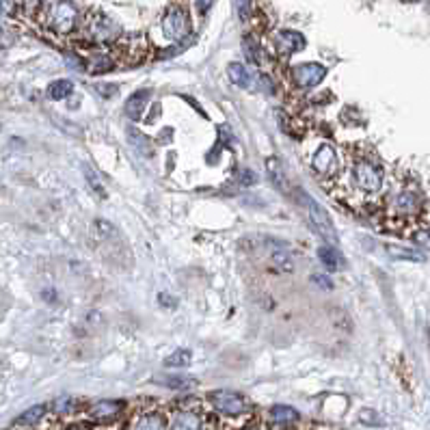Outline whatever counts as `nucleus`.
Here are the masks:
<instances>
[{"instance_id":"1","label":"nucleus","mask_w":430,"mask_h":430,"mask_svg":"<svg viewBox=\"0 0 430 430\" xmlns=\"http://www.w3.org/2000/svg\"><path fill=\"white\" fill-rule=\"evenodd\" d=\"M39 22L57 35H70L78 27V9L70 0H41Z\"/></svg>"},{"instance_id":"2","label":"nucleus","mask_w":430,"mask_h":430,"mask_svg":"<svg viewBox=\"0 0 430 430\" xmlns=\"http://www.w3.org/2000/svg\"><path fill=\"white\" fill-rule=\"evenodd\" d=\"M84 33L89 41L98 43V46H108V43L117 41L119 37V24L115 20H110L102 11H91L84 20Z\"/></svg>"},{"instance_id":"3","label":"nucleus","mask_w":430,"mask_h":430,"mask_svg":"<svg viewBox=\"0 0 430 430\" xmlns=\"http://www.w3.org/2000/svg\"><path fill=\"white\" fill-rule=\"evenodd\" d=\"M301 203H303L307 221H309V225L313 228V232L318 234L320 238H325L327 244H335V242H337V232H335V228H333V223H331L327 210H325L311 195H307V193H301Z\"/></svg>"},{"instance_id":"4","label":"nucleus","mask_w":430,"mask_h":430,"mask_svg":"<svg viewBox=\"0 0 430 430\" xmlns=\"http://www.w3.org/2000/svg\"><path fill=\"white\" fill-rule=\"evenodd\" d=\"M383 179H385L383 167L370 161V158H361V161L353 165V182L361 193H368V195L378 193L383 188Z\"/></svg>"},{"instance_id":"5","label":"nucleus","mask_w":430,"mask_h":430,"mask_svg":"<svg viewBox=\"0 0 430 430\" xmlns=\"http://www.w3.org/2000/svg\"><path fill=\"white\" fill-rule=\"evenodd\" d=\"M161 29H163L165 39H169V41H179V39H184V37L191 33V17H188L186 9H184L182 5H173V7H169L167 13L163 15Z\"/></svg>"},{"instance_id":"6","label":"nucleus","mask_w":430,"mask_h":430,"mask_svg":"<svg viewBox=\"0 0 430 430\" xmlns=\"http://www.w3.org/2000/svg\"><path fill=\"white\" fill-rule=\"evenodd\" d=\"M210 402L214 406V411L225 415V417H240L249 411V402L242 394L238 392H232V390H218V392H212L210 396Z\"/></svg>"},{"instance_id":"7","label":"nucleus","mask_w":430,"mask_h":430,"mask_svg":"<svg viewBox=\"0 0 430 430\" xmlns=\"http://www.w3.org/2000/svg\"><path fill=\"white\" fill-rule=\"evenodd\" d=\"M327 76V70L320 63H299L290 67V80L299 89H313L320 84L322 78Z\"/></svg>"},{"instance_id":"8","label":"nucleus","mask_w":430,"mask_h":430,"mask_svg":"<svg viewBox=\"0 0 430 430\" xmlns=\"http://www.w3.org/2000/svg\"><path fill=\"white\" fill-rule=\"evenodd\" d=\"M311 169L322 175V177H333L339 171V158L333 145H320L311 156Z\"/></svg>"},{"instance_id":"9","label":"nucleus","mask_w":430,"mask_h":430,"mask_svg":"<svg viewBox=\"0 0 430 430\" xmlns=\"http://www.w3.org/2000/svg\"><path fill=\"white\" fill-rule=\"evenodd\" d=\"M305 48V37L297 31H279L273 35V50L281 57H292Z\"/></svg>"},{"instance_id":"10","label":"nucleus","mask_w":430,"mask_h":430,"mask_svg":"<svg viewBox=\"0 0 430 430\" xmlns=\"http://www.w3.org/2000/svg\"><path fill=\"white\" fill-rule=\"evenodd\" d=\"M128 430H169V422L161 411H143L132 417Z\"/></svg>"},{"instance_id":"11","label":"nucleus","mask_w":430,"mask_h":430,"mask_svg":"<svg viewBox=\"0 0 430 430\" xmlns=\"http://www.w3.org/2000/svg\"><path fill=\"white\" fill-rule=\"evenodd\" d=\"M392 208L398 216H413L422 210V197L415 191H402L394 197Z\"/></svg>"},{"instance_id":"12","label":"nucleus","mask_w":430,"mask_h":430,"mask_svg":"<svg viewBox=\"0 0 430 430\" xmlns=\"http://www.w3.org/2000/svg\"><path fill=\"white\" fill-rule=\"evenodd\" d=\"M203 420L201 413L195 409H179L173 413L169 422V430H201Z\"/></svg>"},{"instance_id":"13","label":"nucleus","mask_w":430,"mask_h":430,"mask_svg":"<svg viewBox=\"0 0 430 430\" xmlns=\"http://www.w3.org/2000/svg\"><path fill=\"white\" fill-rule=\"evenodd\" d=\"M121 411H124V402L100 400L89 409V417L96 420V422H108V420H115Z\"/></svg>"},{"instance_id":"14","label":"nucleus","mask_w":430,"mask_h":430,"mask_svg":"<svg viewBox=\"0 0 430 430\" xmlns=\"http://www.w3.org/2000/svg\"><path fill=\"white\" fill-rule=\"evenodd\" d=\"M149 98H151L149 89H141V91L132 94L128 98V102H126V115L130 119H141L145 108H147V104H149Z\"/></svg>"},{"instance_id":"15","label":"nucleus","mask_w":430,"mask_h":430,"mask_svg":"<svg viewBox=\"0 0 430 430\" xmlns=\"http://www.w3.org/2000/svg\"><path fill=\"white\" fill-rule=\"evenodd\" d=\"M268 417H270V422H273L275 426H281V428H288V426L297 424L301 420L299 411L292 409V406H286V404L273 406V409L268 411Z\"/></svg>"},{"instance_id":"16","label":"nucleus","mask_w":430,"mask_h":430,"mask_svg":"<svg viewBox=\"0 0 430 430\" xmlns=\"http://www.w3.org/2000/svg\"><path fill=\"white\" fill-rule=\"evenodd\" d=\"M266 173H268L270 184L281 193H288V175L283 171V165H281L279 158H268L266 161Z\"/></svg>"},{"instance_id":"17","label":"nucleus","mask_w":430,"mask_h":430,"mask_svg":"<svg viewBox=\"0 0 430 430\" xmlns=\"http://www.w3.org/2000/svg\"><path fill=\"white\" fill-rule=\"evenodd\" d=\"M128 143L132 145V149L137 151L143 158H151L154 156V143L149 141L147 134H143L137 128H128Z\"/></svg>"},{"instance_id":"18","label":"nucleus","mask_w":430,"mask_h":430,"mask_svg":"<svg viewBox=\"0 0 430 430\" xmlns=\"http://www.w3.org/2000/svg\"><path fill=\"white\" fill-rule=\"evenodd\" d=\"M228 74H230V80L242 89H255V82L251 78V74H249V70L242 65V63H230L228 67Z\"/></svg>"},{"instance_id":"19","label":"nucleus","mask_w":430,"mask_h":430,"mask_svg":"<svg viewBox=\"0 0 430 430\" xmlns=\"http://www.w3.org/2000/svg\"><path fill=\"white\" fill-rule=\"evenodd\" d=\"M318 260L322 262V266L327 270H337L339 266H342V255L335 251L333 244H322L318 249Z\"/></svg>"},{"instance_id":"20","label":"nucleus","mask_w":430,"mask_h":430,"mask_svg":"<svg viewBox=\"0 0 430 430\" xmlns=\"http://www.w3.org/2000/svg\"><path fill=\"white\" fill-rule=\"evenodd\" d=\"M72 91H74V82L61 78V80L50 82V87H48V98H50V100H65V98L72 96Z\"/></svg>"},{"instance_id":"21","label":"nucleus","mask_w":430,"mask_h":430,"mask_svg":"<svg viewBox=\"0 0 430 430\" xmlns=\"http://www.w3.org/2000/svg\"><path fill=\"white\" fill-rule=\"evenodd\" d=\"M46 415V406L39 404V406H33V409H29L27 413H22L15 422V426H22V428H33L35 424L41 422V417Z\"/></svg>"},{"instance_id":"22","label":"nucleus","mask_w":430,"mask_h":430,"mask_svg":"<svg viewBox=\"0 0 430 430\" xmlns=\"http://www.w3.org/2000/svg\"><path fill=\"white\" fill-rule=\"evenodd\" d=\"M82 173H84V177H87V182H89V188H91L96 195H100V197H106V191H104V184H102V177L91 169V165H82Z\"/></svg>"},{"instance_id":"23","label":"nucleus","mask_w":430,"mask_h":430,"mask_svg":"<svg viewBox=\"0 0 430 430\" xmlns=\"http://www.w3.org/2000/svg\"><path fill=\"white\" fill-rule=\"evenodd\" d=\"M89 63H91L89 67H91L94 74H104V72H110L112 67H115V59H110V57H106V54H102V52L96 54Z\"/></svg>"},{"instance_id":"24","label":"nucleus","mask_w":430,"mask_h":430,"mask_svg":"<svg viewBox=\"0 0 430 430\" xmlns=\"http://www.w3.org/2000/svg\"><path fill=\"white\" fill-rule=\"evenodd\" d=\"M188 364H191V350H184V348L175 350L173 355H169V357L165 359V366H167V368H184V366H188Z\"/></svg>"},{"instance_id":"25","label":"nucleus","mask_w":430,"mask_h":430,"mask_svg":"<svg viewBox=\"0 0 430 430\" xmlns=\"http://www.w3.org/2000/svg\"><path fill=\"white\" fill-rule=\"evenodd\" d=\"M270 262H273V266H275L277 270H281V273H292V270H294V262H292L290 253H286V251H277V253H273Z\"/></svg>"},{"instance_id":"26","label":"nucleus","mask_w":430,"mask_h":430,"mask_svg":"<svg viewBox=\"0 0 430 430\" xmlns=\"http://www.w3.org/2000/svg\"><path fill=\"white\" fill-rule=\"evenodd\" d=\"M242 46H244V54H246V59H249V61H253L255 65H260L262 57H260V46L255 43V39H253V37H244Z\"/></svg>"},{"instance_id":"27","label":"nucleus","mask_w":430,"mask_h":430,"mask_svg":"<svg viewBox=\"0 0 430 430\" xmlns=\"http://www.w3.org/2000/svg\"><path fill=\"white\" fill-rule=\"evenodd\" d=\"M72 406H74V400L72 398H59L57 402H54V411L61 415H67V413H70L72 411Z\"/></svg>"},{"instance_id":"28","label":"nucleus","mask_w":430,"mask_h":430,"mask_svg":"<svg viewBox=\"0 0 430 430\" xmlns=\"http://www.w3.org/2000/svg\"><path fill=\"white\" fill-rule=\"evenodd\" d=\"M96 91L98 94H102V98H106V100H110V98H115L117 96V91H119V89H117V84H96Z\"/></svg>"},{"instance_id":"29","label":"nucleus","mask_w":430,"mask_h":430,"mask_svg":"<svg viewBox=\"0 0 430 430\" xmlns=\"http://www.w3.org/2000/svg\"><path fill=\"white\" fill-rule=\"evenodd\" d=\"M413 242L430 251V230H417V232L413 234Z\"/></svg>"},{"instance_id":"30","label":"nucleus","mask_w":430,"mask_h":430,"mask_svg":"<svg viewBox=\"0 0 430 430\" xmlns=\"http://www.w3.org/2000/svg\"><path fill=\"white\" fill-rule=\"evenodd\" d=\"M167 385H171V387H177V390H186V387H195L197 380L195 378H169Z\"/></svg>"},{"instance_id":"31","label":"nucleus","mask_w":430,"mask_h":430,"mask_svg":"<svg viewBox=\"0 0 430 430\" xmlns=\"http://www.w3.org/2000/svg\"><path fill=\"white\" fill-rule=\"evenodd\" d=\"M311 283L318 286V288H322V290H333V281H331L327 275H313V277H311Z\"/></svg>"},{"instance_id":"32","label":"nucleus","mask_w":430,"mask_h":430,"mask_svg":"<svg viewBox=\"0 0 430 430\" xmlns=\"http://www.w3.org/2000/svg\"><path fill=\"white\" fill-rule=\"evenodd\" d=\"M255 182H258V175H255L253 171H249V169L240 171V184H242V186H251V184H255Z\"/></svg>"},{"instance_id":"33","label":"nucleus","mask_w":430,"mask_h":430,"mask_svg":"<svg viewBox=\"0 0 430 430\" xmlns=\"http://www.w3.org/2000/svg\"><path fill=\"white\" fill-rule=\"evenodd\" d=\"M17 9L15 0H0V15H13Z\"/></svg>"},{"instance_id":"34","label":"nucleus","mask_w":430,"mask_h":430,"mask_svg":"<svg viewBox=\"0 0 430 430\" xmlns=\"http://www.w3.org/2000/svg\"><path fill=\"white\" fill-rule=\"evenodd\" d=\"M39 3L41 0H15V5L24 7V9H35V7H39Z\"/></svg>"},{"instance_id":"35","label":"nucleus","mask_w":430,"mask_h":430,"mask_svg":"<svg viewBox=\"0 0 430 430\" xmlns=\"http://www.w3.org/2000/svg\"><path fill=\"white\" fill-rule=\"evenodd\" d=\"M212 5H214V0H197V9H199V13L210 11Z\"/></svg>"},{"instance_id":"36","label":"nucleus","mask_w":430,"mask_h":430,"mask_svg":"<svg viewBox=\"0 0 430 430\" xmlns=\"http://www.w3.org/2000/svg\"><path fill=\"white\" fill-rule=\"evenodd\" d=\"M67 430H89V428H84V426H70Z\"/></svg>"},{"instance_id":"37","label":"nucleus","mask_w":430,"mask_h":430,"mask_svg":"<svg viewBox=\"0 0 430 430\" xmlns=\"http://www.w3.org/2000/svg\"><path fill=\"white\" fill-rule=\"evenodd\" d=\"M242 430H260L258 426H246V428H242Z\"/></svg>"},{"instance_id":"38","label":"nucleus","mask_w":430,"mask_h":430,"mask_svg":"<svg viewBox=\"0 0 430 430\" xmlns=\"http://www.w3.org/2000/svg\"><path fill=\"white\" fill-rule=\"evenodd\" d=\"M406 3H417V0H406Z\"/></svg>"},{"instance_id":"39","label":"nucleus","mask_w":430,"mask_h":430,"mask_svg":"<svg viewBox=\"0 0 430 430\" xmlns=\"http://www.w3.org/2000/svg\"><path fill=\"white\" fill-rule=\"evenodd\" d=\"M0 37H3V31H0Z\"/></svg>"}]
</instances>
